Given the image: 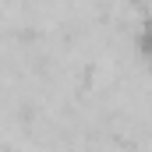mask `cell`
Masks as SVG:
<instances>
[]
</instances>
